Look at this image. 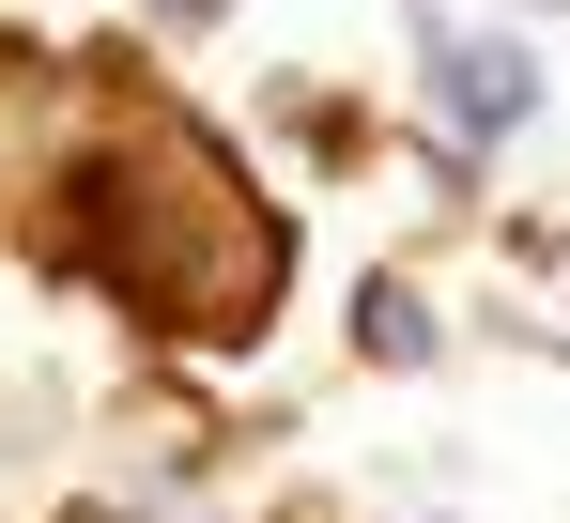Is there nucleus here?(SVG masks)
Masks as SVG:
<instances>
[{
	"label": "nucleus",
	"instance_id": "obj_1",
	"mask_svg": "<svg viewBox=\"0 0 570 523\" xmlns=\"http://www.w3.org/2000/svg\"><path fill=\"white\" fill-rule=\"evenodd\" d=\"M47 262L108 277L124 308H155L186 339H263L278 324V216L186 124H139V139L78 155V200L47 216Z\"/></svg>",
	"mask_w": 570,
	"mask_h": 523
},
{
	"label": "nucleus",
	"instance_id": "obj_2",
	"mask_svg": "<svg viewBox=\"0 0 570 523\" xmlns=\"http://www.w3.org/2000/svg\"><path fill=\"white\" fill-rule=\"evenodd\" d=\"M416 78H432V108H448L463 139H509V124L540 108V62H524V31H416Z\"/></svg>",
	"mask_w": 570,
	"mask_h": 523
},
{
	"label": "nucleus",
	"instance_id": "obj_3",
	"mask_svg": "<svg viewBox=\"0 0 570 523\" xmlns=\"http://www.w3.org/2000/svg\"><path fill=\"white\" fill-rule=\"evenodd\" d=\"M355 339H371L385 369H416V354H432V308H416V293H385V277H371V308H355Z\"/></svg>",
	"mask_w": 570,
	"mask_h": 523
},
{
	"label": "nucleus",
	"instance_id": "obj_4",
	"mask_svg": "<svg viewBox=\"0 0 570 523\" xmlns=\"http://www.w3.org/2000/svg\"><path fill=\"white\" fill-rule=\"evenodd\" d=\"M155 16H170V31H200V16H216V0H155Z\"/></svg>",
	"mask_w": 570,
	"mask_h": 523
},
{
	"label": "nucleus",
	"instance_id": "obj_5",
	"mask_svg": "<svg viewBox=\"0 0 570 523\" xmlns=\"http://www.w3.org/2000/svg\"><path fill=\"white\" fill-rule=\"evenodd\" d=\"M556 16H570V0H556Z\"/></svg>",
	"mask_w": 570,
	"mask_h": 523
}]
</instances>
